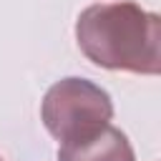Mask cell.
I'll return each mask as SVG.
<instances>
[{
	"label": "cell",
	"instance_id": "cell-1",
	"mask_svg": "<svg viewBox=\"0 0 161 161\" xmlns=\"http://www.w3.org/2000/svg\"><path fill=\"white\" fill-rule=\"evenodd\" d=\"M80 53L98 68L158 75L161 20L136 3L88 5L75 20Z\"/></svg>",
	"mask_w": 161,
	"mask_h": 161
},
{
	"label": "cell",
	"instance_id": "cell-2",
	"mask_svg": "<svg viewBox=\"0 0 161 161\" xmlns=\"http://www.w3.org/2000/svg\"><path fill=\"white\" fill-rule=\"evenodd\" d=\"M40 118L53 138L70 143L108 126L113 118V101L93 80L70 75L60 78L45 91Z\"/></svg>",
	"mask_w": 161,
	"mask_h": 161
},
{
	"label": "cell",
	"instance_id": "cell-3",
	"mask_svg": "<svg viewBox=\"0 0 161 161\" xmlns=\"http://www.w3.org/2000/svg\"><path fill=\"white\" fill-rule=\"evenodd\" d=\"M58 161H136V156L128 136L108 123L93 136L60 143Z\"/></svg>",
	"mask_w": 161,
	"mask_h": 161
},
{
	"label": "cell",
	"instance_id": "cell-4",
	"mask_svg": "<svg viewBox=\"0 0 161 161\" xmlns=\"http://www.w3.org/2000/svg\"><path fill=\"white\" fill-rule=\"evenodd\" d=\"M0 161H3V158H0Z\"/></svg>",
	"mask_w": 161,
	"mask_h": 161
}]
</instances>
